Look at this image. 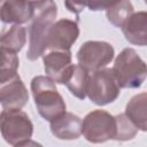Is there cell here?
<instances>
[{"label":"cell","mask_w":147,"mask_h":147,"mask_svg":"<svg viewBox=\"0 0 147 147\" xmlns=\"http://www.w3.org/2000/svg\"><path fill=\"white\" fill-rule=\"evenodd\" d=\"M36 1H17L7 0L1 2L0 16L5 24L14 23L21 25L31 21L34 16Z\"/></svg>","instance_id":"cell-11"},{"label":"cell","mask_w":147,"mask_h":147,"mask_svg":"<svg viewBox=\"0 0 147 147\" xmlns=\"http://www.w3.org/2000/svg\"><path fill=\"white\" fill-rule=\"evenodd\" d=\"M121 93V87L111 69L105 68L93 72L87 83L86 96L98 106H106L114 102Z\"/></svg>","instance_id":"cell-5"},{"label":"cell","mask_w":147,"mask_h":147,"mask_svg":"<svg viewBox=\"0 0 147 147\" xmlns=\"http://www.w3.org/2000/svg\"><path fill=\"white\" fill-rule=\"evenodd\" d=\"M14 147H42V145H40L39 142L34 141V140H28V141H24L17 146H14Z\"/></svg>","instance_id":"cell-22"},{"label":"cell","mask_w":147,"mask_h":147,"mask_svg":"<svg viewBox=\"0 0 147 147\" xmlns=\"http://www.w3.org/2000/svg\"><path fill=\"white\" fill-rule=\"evenodd\" d=\"M115 119H116L115 140H117V141H127V140H132L137 136L138 129L129 119V117L125 115V113L115 116Z\"/></svg>","instance_id":"cell-18"},{"label":"cell","mask_w":147,"mask_h":147,"mask_svg":"<svg viewBox=\"0 0 147 147\" xmlns=\"http://www.w3.org/2000/svg\"><path fill=\"white\" fill-rule=\"evenodd\" d=\"M79 37L77 22L69 18L56 21L48 34L47 49L49 51H70L71 46Z\"/></svg>","instance_id":"cell-8"},{"label":"cell","mask_w":147,"mask_h":147,"mask_svg":"<svg viewBox=\"0 0 147 147\" xmlns=\"http://www.w3.org/2000/svg\"><path fill=\"white\" fill-rule=\"evenodd\" d=\"M0 130L7 144L17 146L31 139L33 124L21 109H3L0 115Z\"/></svg>","instance_id":"cell-4"},{"label":"cell","mask_w":147,"mask_h":147,"mask_svg":"<svg viewBox=\"0 0 147 147\" xmlns=\"http://www.w3.org/2000/svg\"><path fill=\"white\" fill-rule=\"evenodd\" d=\"M133 13L134 9L130 1L113 2V5L106 10L108 21L117 28H122Z\"/></svg>","instance_id":"cell-17"},{"label":"cell","mask_w":147,"mask_h":147,"mask_svg":"<svg viewBox=\"0 0 147 147\" xmlns=\"http://www.w3.org/2000/svg\"><path fill=\"white\" fill-rule=\"evenodd\" d=\"M31 92L39 115L52 123L65 114V102L57 92L55 83L47 76H36L32 78Z\"/></svg>","instance_id":"cell-2"},{"label":"cell","mask_w":147,"mask_h":147,"mask_svg":"<svg viewBox=\"0 0 147 147\" xmlns=\"http://www.w3.org/2000/svg\"><path fill=\"white\" fill-rule=\"evenodd\" d=\"M52 134L60 140H75L83 134V121L72 113H65L49 125Z\"/></svg>","instance_id":"cell-12"},{"label":"cell","mask_w":147,"mask_h":147,"mask_svg":"<svg viewBox=\"0 0 147 147\" xmlns=\"http://www.w3.org/2000/svg\"><path fill=\"white\" fill-rule=\"evenodd\" d=\"M34 9V16L29 29V49L26 52V57L30 61L44 56V52L47 49L48 34L57 15V6L49 0L36 1Z\"/></svg>","instance_id":"cell-1"},{"label":"cell","mask_w":147,"mask_h":147,"mask_svg":"<svg viewBox=\"0 0 147 147\" xmlns=\"http://www.w3.org/2000/svg\"><path fill=\"white\" fill-rule=\"evenodd\" d=\"M125 115L138 130L147 132V92L133 95L125 107Z\"/></svg>","instance_id":"cell-14"},{"label":"cell","mask_w":147,"mask_h":147,"mask_svg":"<svg viewBox=\"0 0 147 147\" xmlns=\"http://www.w3.org/2000/svg\"><path fill=\"white\" fill-rule=\"evenodd\" d=\"M111 70L121 88H138L147 78L146 62L131 47L117 55Z\"/></svg>","instance_id":"cell-3"},{"label":"cell","mask_w":147,"mask_h":147,"mask_svg":"<svg viewBox=\"0 0 147 147\" xmlns=\"http://www.w3.org/2000/svg\"><path fill=\"white\" fill-rule=\"evenodd\" d=\"M29 101V93L18 75L0 83L2 109H22Z\"/></svg>","instance_id":"cell-10"},{"label":"cell","mask_w":147,"mask_h":147,"mask_svg":"<svg viewBox=\"0 0 147 147\" xmlns=\"http://www.w3.org/2000/svg\"><path fill=\"white\" fill-rule=\"evenodd\" d=\"M26 42V30L22 25H13L9 30L3 32L0 38V46L2 51L17 54Z\"/></svg>","instance_id":"cell-16"},{"label":"cell","mask_w":147,"mask_h":147,"mask_svg":"<svg viewBox=\"0 0 147 147\" xmlns=\"http://www.w3.org/2000/svg\"><path fill=\"white\" fill-rule=\"evenodd\" d=\"M18 57L15 53H10L1 49V68H0V83L6 82L14 76L18 75Z\"/></svg>","instance_id":"cell-19"},{"label":"cell","mask_w":147,"mask_h":147,"mask_svg":"<svg viewBox=\"0 0 147 147\" xmlns=\"http://www.w3.org/2000/svg\"><path fill=\"white\" fill-rule=\"evenodd\" d=\"M71 59L70 51H49L42 56L46 76L54 83L64 84V80L74 65Z\"/></svg>","instance_id":"cell-9"},{"label":"cell","mask_w":147,"mask_h":147,"mask_svg":"<svg viewBox=\"0 0 147 147\" xmlns=\"http://www.w3.org/2000/svg\"><path fill=\"white\" fill-rule=\"evenodd\" d=\"M83 136L92 144H102L115 140L116 119L106 110L95 109L83 119Z\"/></svg>","instance_id":"cell-6"},{"label":"cell","mask_w":147,"mask_h":147,"mask_svg":"<svg viewBox=\"0 0 147 147\" xmlns=\"http://www.w3.org/2000/svg\"><path fill=\"white\" fill-rule=\"evenodd\" d=\"M113 5V2H88L86 3V6L90 8V10H102V9H108L110 6Z\"/></svg>","instance_id":"cell-20"},{"label":"cell","mask_w":147,"mask_h":147,"mask_svg":"<svg viewBox=\"0 0 147 147\" xmlns=\"http://www.w3.org/2000/svg\"><path fill=\"white\" fill-rule=\"evenodd\" d=\"M88 78H90L88 71H86L79 64H74L69 75L64 80V85L68 87V90L72 95H75L80 100H84L86 98Z\"/></svg>","instance_id":"cell-15"},{"label":"cell","mask_w":147,"mask_h":147,"mask_svg":"<svg viewBox=\"0 0 147 147\" xmlns=\"http://www.w3.org/2000/svg\"><path fill=\"white\" fill-rule=\"evenodd\" d=\"M125 39L137 46H147V11L133 13L122 26Z\"/></svg>","instance_id":"cell-13"},{"label":"cell","mask_w":147,"mask_h":147,"mask_svg":"<svg viewBox=\"0 0 147 147\" xmlns=\"http://www.w3.org/2000/svg\"><path fill=\"white\" fill-rule=\"evenodd\" d=\"M115 55L114 47L106 41L88 40L85 41L77 52L78 64L88 72H95L105 69Z\"/></svg>","instance_id":"cell-7"},{"label":"cell","mask_w":147,"mask_h":147,"mask_svg":"<svg viewBox=\"0 0 147 147\" xmlns=\"http://www.w3.org/2000/svg\"><path fill=\"white\" fill-rule=\"evenodd\" d=\"M65 6L68 7V9L70 10V11H72V13H75V14H79L82 10H83V8L86 6V3H72V2H65Z\"/></svg>","instance_id":"cell-21"}]
</instances>
